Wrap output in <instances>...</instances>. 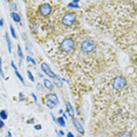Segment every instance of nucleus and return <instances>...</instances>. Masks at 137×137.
Returning a JSON list of instances; mask_svg holds the SVG:
<instances>
[{
    "mask_svg": "<svg viewBox=\"0 0 137 137\" xmlns=\"http://www.w3.org/2000/svg\"><path fill=\"white\" fill-rule=\"evenodd\" d=\"M76 19H78V18H76V14H75L74 12H67V13H64V14L61 17V22H62V25L66 26V27H72V26L75 25Z\"/></svg>",
    "mask_w": 137,
    "mask_h": 137,
    "instance_id": "f257e3e1",
    "label": "nucleus"
},
{
    "mask_svg": "<svg viewBox=\"0 0 137 137\" xmlns=\"http://www.w3.org/2000/svg\"><path fill=\"white\" fill-rule=\"evenodd\" d=\"M43 103H45L49 109H54V108L59 104V98H58L55 93H48V94L43 97Z\"/></svg>",
    "mask_w": 137,
    "mask_h": 137,
    "instance_id": "f03ea898",
    "label": "nucleus"
},
{
    "mask_svg": "<svg viewBox=\"0 0 137 137\" xmlns=\"http://www.w3.org/2000/svg\"><path fill=\"white\" fill-rule=\"evenodd\" d=\"M60 48L64 53H70V52H73L75 49V41L72 38H67V39H64L61 42Z\"/></svg>",
    "mask_w": 137,
    "mask_h": 137,
    "instance_id": "7ed1b4c3",
    "label": "nucleus"
},
{
    "mask_svg": "<svg viewBox=\"0 0 137 137\" xmlns=\"http://www.w3.org/2000/svg\"><path fill=\"white\" fill-rule=\"evenodd\" d=\"M80 48H81V50H82L83 53L89 54V53H91V52L95 50L96 45H95V42H94L91 39H87V40H84V41H82Z\"/></svg>",
    "mask_w": 137,
    "mask_h": 137,
    "instance_id": "20e7f679",
    "label": "nucleus"
},
{
    "mask_svg": "<svg viewBox=\"0 0 137 137\" xmlns=\"http://www.w3.org/2000/svg\"><path fill=\"white\" fill-rule=\"evenodd\" d=\"M52 11H53V7L48 4V2H41L39 6V14L40 17L42 18H47L52 14Z\"/></svg>",
    "mask_w": 137,
    "mask_h": 137,
    "instance_id": "39448f33",
    "label": "nucleus"
},
{
    "mask_svg": "<svg viewBox=\"0 0 137 137\" xmlns=\"http://www.w3.org/2000/svg\"><path fill=\"white\" fill-rule=\"evenodd\" d=\"M127 86V80L124 76H116V78L113 80V87L116 89V90H122L124 87Z\"/></svg>",
    "mask_w": 137,
    "mask_h": 137,
    "instance_id": "423d86ee",
    "label": "nucleus"
},
{
    "mask_svg": "<svg viewBox=\"0 0 137 137\" xmlns=\"http://www.w3.org/2000/svg\"><path fill=\"white\" fill-rule=\"evenodd\" d=\"M41 69H42V70L45 72V74H47V75H48L49 78H59L58 76H56V75H55V74H54V73H53V72H52V69L49 68V66H48L47 63H45V62H43V63L41 64Z\"/></svg>",
    "mask_w": 137,
    "mask_h": 137,
    "instance_id": "0eeeda50",
    "label": "nucleus"
},
{
    "mask_svg": "<svg viewBox=\"0 0 137 137\" xmlns=\"http://www.w3.org/2000/svg\"><path fill=\"white\" fill-rule=\"evenodd\" d=\"M73 123H74V127H75V129L78 130L80 134H84V129H83V127H82V124L80 123V121H78V118L73 117Z\"/></svg>",
    "mask_w": 137,
    "mask_h": 137,
    "instance_id": "6e6552de",
    "label": "nucleus"
},
{
    "mask_svg": "<svg viewBox=\"0 0 137 137\" xmlns=\"http://www.w3.org/2000/svg\"><path fill=\"white\" fill-rule=\"evenodd\" d=\"M11 66H12V68H13V69H14V73H15V75H17V78H19L20 81H21V82H22V83H23V82H25V81H23V78H22V76H21V74H20V73H19V70H18V69H17V66H15V64H14V62H13V61H12V62H11Z\"/></svg>",
    "mask_w": 137,
    "mask_h": 137,
    "instance_id": "1a4fd4ad",
    "label": "nucleus"
},
{
    "mask_svg": "<svg viewBox=\"0 0 137 137\" xmlns=\"http://www.w3.org/2000/svg\"><path fill=\"white\" fill-rule=\"evenodd\" d=\"M43 86H45L47 89H49V90H52V89L54 88V84H53L48 78H45V80H43Z\"/></svg>",
    "mask_w": 137,
    "mask_h": 137,
    "instance_id": "9d476101",
    "label": "nucleus"
},
{
    "mask_svg": "<svg viewBox=\"0 0 137 137\" xmlns=\"http://www.w3.org/2000/svg\"><path fill=\"white\" fill-rule=\"evenodd\" d=\"M66 108H67L69 115H70L72 117H74V109H73V107H72V104H70L69 102H66Z\"/></svg>",
    "mask_w": 137,
    "mask_h": 137,
    "instance_id": "9b49d317",
    "label": "nucleus"
},
{
    "mask_svg": "<svg viewBox=\"0 0 137 137\" xmlns=\"http://www.w3.org/2000/svg\"><path fill=\"white\" fill-rule=\"evenodd\" d=\"M11 17L13 18V21H15V22H18V23H19L20 20H21L20 19V15L18 13H15V12H12V13H11Z\"/></svg>",
    "mask_w": 137,
    "mask_h": 137,
    "instance_id": "f8f14e48",
    "label": "nucleus"
},
{
    "mask_svg": "<svg viewBox=\"0 0 137 137\" xmlns=\"http://www.w3.org/2000/svg\"><path fill=\"white\" fill-rule=\"evenodd\" d=\"M6 41H7V46H8V52L11 53L12 52V42H11V39L8 37V33H6Z\"/></svg>",
    "mask_w": 137,
    "mask_h": 137,
    "instance_id": "ddd939ff",
    "label": "nucleus"
},
{
    "mask_svg": "<svg viewBox=\"0 0 137 137\" xmlns=\"http://www.w3.org/2000/svg\"><path fill=\"white\" fill-rule=\"evenodd\" d=\"M7 117H8L7 111H6V110H1V111H0V119L5 121V119H7Z\"/></svg>",
    "mask_w": 137,
    "mask_h": 137,
    "instance_id": "4468645a",
    "label": "nucleus"
},
{
    "mask_svg": "<svg viewBox=\"0 0 137 137\" xmlns=\"http://www.w3.org/2000/svg\"><path fill=\"white\" fill-rule=\"evenodd\" d=\"M56 122L59 123V125H61V127H66V122H64V118L62 117H59L58 119H56Z\"/></svg>",
    "mask_w": 137,
    "mask_h": 137,
    "instance_id": "2eb2a0df",
    "label": "nucleus"
},
{
    "mask_svg": "<svg viewBox=\"0 0 137 137\" xmlns=\"http://www.w3.org/2000/svg\"><path fill=\"white\" fill-rule=\"evenodd\" d=\"M9 29H11V33H12V37H13L14 39H17V38H18V35H17V33H15V29H14V27H13L12 25L9 26Z\"/></svg>",
    "mask_w": 137,
    "mask_h": 137,
    "instance_id": "dca6fc26",
    "label": "nucleus"
},
{
    "mask_svg": "<svg viewBox=\"0 0 137 137\" xmlns=\"http://www.w3.org/2000/svg\"><path fill=\"white\" fill-rule=\"evenodd\" d=\"M27 74H28V78H29V80L32 81V82H34V81H35V78H34V76H33V74H32V73H31L29 70L27 72Z\"/></svg>",
    "mask_w": 137,
    "mask_h": 137,
    "instance_id": "f3484780",
    "label": "nucleus"
},
{
    "mask_svg": "<svg viewBox=\"0 0 137 137\" xmlns=\"http://www.w3.org/2000/svg\"><path fill=\"white\" fill-rule=\"evenodd\" d=\"M18 55H19L20 59L23 58V54H22V50H21V47H20V46H18Z\"/></svg>",
    "mask_w": 137,
    "mask_h": 137,
    "instance_id": "a211bd4d",
    "label": "nucleus"
},
{
    "mask_svg": "<svg viewBox=\"0 0 137 137\" xmlns=\"http://www.w3.org/2000/svg\"><path fill=\"white\" fill-rule=\"evenodd\" d=\"M26 61H27V62H31V63H33V64L35 66V60L32 59L31 56H27V58H26Z\"/></svg>",
    "mask_w": 137,
    "mask_h": 137,
    "instance_id": "6ab92c4d",
    "label": "nucleus"
},
{
    "mask_svg": "<svg viewBox=\"0 0 137 137\" xmlns=\"http://www.w3.org/2000/svg\"><path fill=\"white\" fill-rule=\"evenodd\" d=\"M1 64H2V60L0 58V75L2 76V78H5V74H4V72H2V67H1Z\"/></svg>",
    "mask_w": 137,
    "mask_h": 137,
    "instance_id": "aec40b11",
    "label": "nucleus"
},
{
    "mask_svg": "<svg viewBox=\"0 0 137 137\" xmlns=\"http://www.w3.org/2000/svg\"><path fill=\"white\" fill-rule=\"evenodd\" d=\"M4 127H5V123H4V121H2V119H0V130H1Z\"/></svg>",
    "mask_w": 137,
    "mask_h": 137,
    "instance_id": "412c9836",
    "label": "nucleus"
},
{
    "mask_svg": "<svg viewBox=\"0 0 137 137\" xmlns=\"http://www.w3.org/2000/svg\"><path fill=\"white\" fill-rule=\"evenodd\" d=\"M41 128H42V127H41V124H37V125H35V129H37V130H40Z\"/></svg>",
    "mask_w": 137,
    "mask_h": 137,
    "instance_id": "4be33fe9",
    "label": "nucleus"
},
{
    "mask_svg": "<svg viewBox=\"0 0 137 137\" xmlns=\"http://www.w3.org/2000/svg\"><path fill=\"white\" fill-rule=\"evenodd\" d=\"M67 137H75V136L73 135V132H68V134H67Z\"/></svg>",
    "mask_w": 137,
    "mask_h": 137,
    "instance_id": "5701e85b",
    "label": "nucleus"
},
{
    "mask_svg": "<svg viewBox=\"0 0 137 137\" xmlns=\"http://www.w3.org/2000/svg\"><path fill=\"white\" fill-rule=\"evenodd\" d=\"M6 137H12V134H11V131H7V134H6Z\"/></svg>",
    "mask_w": 137,
    "mask_h": 137,
    "instance_id": "b1692460",
    "label": "nucleus"
},
{
    "mask_svg": "<svg viewBox=\"0 0 137 137\" xmlns=\"http://www.w3.org/2000/svg\"><path fill=\"white\" fill-rule=\"evenodd\" d=\"M0 26H4V20L0 19Z\"/></svg>",
    "mask_w": 137,
    "mask_h": 137,
    "instance_id": "393cba45",
    "label": "nucleus"
}]
</instances>
